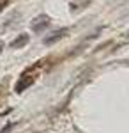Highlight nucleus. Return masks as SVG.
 I'll return each instance as SVG.
<instances>
[{"label": "nucleus", "instance_id": "6", "mask_svg": "<svg viewBox=\"0 0 129 133\" xmlns=\"http://www.w3.org/2000/svg\"><path fill=\"white\" fill-rule=\"evenodd\" d=\"M5 5H7V2H5V0H4V2H0V11L5 9Z\"/></svg>", "mask_w": 129, "mask_h": 133}, {"label": "nucleus", "instance_id": "5", "mask_svg": "<svg viewBox=\"0 0 129 133\" xmlns=\"http://www.w3.org/2000/svg\"><path fill=\"white\" fill-rule=\"evenodd\" d=\"M12 128H14V124H12V123H9L7 126H5V128H2V131H0V133H9L11 130H12Z\"/></svg>", "mask_w": 129, "mask_h": 133}, {"label": "nucleus", "instance_id": "8", "mask_svg": "<svg viewBox=\"0 0 129 133\" xmlns=\"http://www.w3.org/2000/svg\"><path fill=\"white\" fill-rule=\"evenodd\" d=\"M127 37H129V32H127Z\"/></svg>", "mask_w": 129, "mask_h": 133}, {"label": "nucleus", "instance_id": "4", "mask_svg": "<svg viewBox=\"0 0 129 133\" xmlns=\"http://www.w3.org/2000/svg\"><path fill=\"white\" fill-rule=\"evenodd\" d=\"M27 43H28V36L27 34H20L14 41L11 43V48H23Z\"/></svg>", "mask_w": 129, "mask_h": 133}, {"label": "nucleus", "instance_id": "7", "mask_svg": "<svg viewBox=\"0 0 129 133\" xmlns=\"http://www.w3.org/2000/svg\"><path fill=\"white\" fill-rule=\"evenodd\" d=\"M2 48H4V44H2V43H0V51H2Z\"/></svg>", "mask_w": 129, "mask_h": 133}, {"label": "nucleus", "instance_id": "1", "mask_svg": "<svg viewBox=\"0 0 129 133\" xmlns=\"http://www.w3.org/2000/svg\"><path fill=\"white\" fill-rule=\"evenodd\" d=\"M32 83H34V75H30V69H28V71H25L20 76V80L16 82V85H14V91L20 94V92H23L27 87H30Z\"/></svg>", "mask_w": 129, "mask_h": 133}, {"label": "nucleus", "instance_id": "3", "mask_svg": "<svg viewBox=\"0 0 129 133\" xmlns=\"http://www.w3.org/2000/svg\"><path fill=\"white\" fill-rule=\"evenodd\" d=\"M66 32H67V29H62V30L51 32L50 36H46V37L42 39V43H44V44H53L55 41H59L60 37H64V36H66Z\"/></svg>", "mask_w": 129, "mask_h": 133}, {"label": "nucleus", "instance_id": "2", "mask_svg": "<svg viewBox=\"0 0 129 133\" xmlns=\"http://www.w3.org/2000/svg\"><path fill=\"white\" fill-rule=\"evenodd\" d=\"M50 25V16H46V14H39L35 20H32V23H30V29L34 32H42L46 27Z\"/></svg>", "mask_w": 129, "mask_h": 133}]
</instances>
